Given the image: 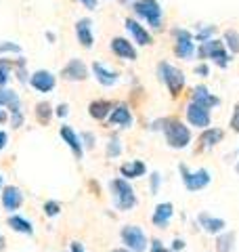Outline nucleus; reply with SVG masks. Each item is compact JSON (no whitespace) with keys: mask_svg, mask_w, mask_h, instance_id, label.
Segmentation results:
<instances>
[{"mask_svg":"<svg viewBox=\"0 0 239 252\" xmlns=\"http://www.w3.org/2000/svg\"><path fill=\"white\" fill-rule=\"evenodd\" d=\"M4 248V240H2V235H0V250Z\"/></svg>","mask_w":239,"mask_h":252,"instance_id":"obj_48","label":"nucleus"},{"mask_svg":"<svg viewBox=\"0 0 239 252\" xmlns=\"http://www.w3.org/2000/svg\"><path fill=\"white\" fill-rule=\"evenodd\" d=\"M199 219V225L204 227V231L206 233H220L222 229L227 227V223L222 219H214V217H210V215H206V212H202V215L197 217Z\"/></svg>","mask_w":239,"mask_h":252,"instance_id":"obj_21","label":"nucleus"},{"mask_svg":"<svg viewBox=\"0 0 239 252\" xmlns=\"http://www.w3.org/2000/svg\"><path fill=\"white\" fill-rule=\"evenodd\" d=\"M159 183H162V177H159V172H153L151 175V193H157Z\"/></svg>","mask_w":239,"mask_h":252,"instance_id":"obj_35","label":"nucleus"},{"mask_svg":"<svg viewBox=\"0 0 239 252\" xmlns=\"http://www.w3.org/2000/svg\"><path fill=\"white\" fill-rule=\"evenodd\" d=\"M120 154H122V145H120L118 139H111L107 143V156L109 158H118Z\"/></svg>","mask_w":239,"mask_h":252,"instance_id":"obj_33","label":"nucleus"},{"mask_svg":"<svg viewBox=\"0 0 239 252\" xmlns=\"http://www.w3.org/2000/svg\"><path fill=\"white\" fill-rule=\"evenodd\" d=\"M69 114V107L65 105V103H61V105H57V116L59 118H65Z\"/></svg>","mask_w":239,"mask_h":252,"instance_id":"obj_41","label":"nucleus"},{"mask_svg":"<svg viewBox=\"0 0 239 252\" xmlns=\"http://www.w3.org/2000/svg\"><path fill=\"white\" fill-rule=\"evenodd\" d=\"M92 74H94V78H97V80H99L103 86H114V84L120 80L118 72L109 69L107 65H103V63H99V61L92 63Z\"/></svg>","mask_w":239,"mask_h":252,"instance_id":"obj_15","label":"nucleus"},{"mask_svg":"<svg viewBox=\"0 0 239 252\" xmlns=\"http://www.w3.org/2000/svg\"><path fill=\"white\" fill-rule=\"evenodd\" d=\"M0 187H2V177H0Z\"/></svg>","mask_w":239,"mask_h":252,"instance_id":"obj_50","label":"nucleus"},{"mask_svg":"<svg viewBox=\"0 0 239 252\" xmlns=\"http://www.w3.org/2000/svg\"><path fill=\"white\" fill-rule=\"evenodd\" d=\"M61 78L67 82H82L89 78V67L84 65L82 59H71L67 65L61 69Z\"/></svg>","mask_w":239,"mask_h":252,"instance_id":"obj_9","label":"nucleus"},{"mask_svg":"<svg viewBox=\"0 0 239 252\" xmlns=\"http://www.w3.org/2000/svg\"><path fill=\"white\" fill-rule=\"evenodd\" d=\"M30 84L38 93H51L55 89V84H57V80H55V76L49 69H38V72L30 76Z\"/></svg>","mask_w":239,"mask_h":252,"instance_id":"obj_10","label":"nucleus"},{"mask_svg":"<svg viewBox=\"0 0 239 252\" xmlns=\"http://www.w3.org/2000/svg\"><path fill=\"white\" fill-rule=\"evenodd\" d=\"M233 248H235V233L233 231L218 235V240H216V250L218 252H233Z\"/></svg>","mask_w":239,"mask_h":252,"instance_id":"obj_27","label":"nucleus"},{"mask_svg":"<svg viewBox=\"0 0 239 252\" xmlns=\"http://www.w3.org/2000/svg\"><path fill=\"white\" fill-rule=\"evenodd\" d=\"M225 46L231 51V55L239 53V32L237 30H227L225 32Z\"/></svg>","mask_w":239,"mask_h":252,"instance_id":"obj_28","label":"nucleus"},{"mask_svg":"<svg viewBox=\"0 0 239 252\" xmlns=\"http://www.w3.org/2000/svg\"><path fill=\"white\" fill-rule=\"evenodd\" d=\"M180 175H182V183H185V187L189 189V191H199V189H204V187H208L210 185V172L206 170V168H199L195 172H191L185 164L180 166Z\"/></svg>","mask_w":239,"mask_h":252,"instance_id":"obj_6","label":"nucleus"},{"mask_svg":"<svg viewBox=\"0 0 239 252\" xmlns=\"http://www.w3.org/2000/svg\"><path fill=\"white\" fill-rule=\"evenodd\" d=\"M122 2H128V0H122Z\"/></svg>","mask_w":239,"mask_h":252,"instance_id":"obj_52","label":"nucleus"},{"mask_svg":"<svg viewBox=\"0 0 239 252\" xmlns=\"http://www.w3.org/2000/svg\"><path fill=\"white\" fill-rule=\"evenodd\" d=\"M82 139L86 141V145H89V147H92V143H94V137L90 135V132H84V135H82Z\"/></svg>","mask_w":239,"mask_h":252,"instance_id":"obj_43","label":"nucleus"},{"mask_svg":"<svg viewBox=\"0 0 239 252\" xmlns=\"http://www.w3.org/2000/svg\"><path fill=\"white\" fill-rule=\"evenodd\" d=\"M231 128L235 132H239V105L233 109V118H231Z\"/></svg>","mask_w":239,"mask_h":252,"instance_id":"obj_38","label":"nucleus"},{"mask_svg":"<svg viewBox=\"0 0 239 252\" xmlns=\"http://www.w3.org/2000/svg\"><path fill=\"white\" fill-rule=\"evenodd\" d=\"M120 172H122L124 179H139L147 172V166L141 160H132L128 164H122V166H120Z\"/></svg>","mask_w":239,"mask_h":252,"instance_id":"obj_23","label":"nucleus"},{"mask_svg":"<svg viewBox=\"0 0 239 252\" xmlns=\"http://www.w3.org/2000/svg\"><path fill=\"white\" fill-rule=\"evenodd\" d=\"M191 101H195V103H199V105H204V107H216V105H220V99L216 97V94H212L206 86H195L193 89V94H191Z\"/></svg>","mask_w":239,"mask_h":252,"instance_id":"obj_14","label":"nucleus"},{"mask_svg":"<svg viewBox=\"0 0 239 252\" xmlns=\"http://www.w3.org/2000/svg\"><path fill=\"white\" fill-rule=\"evenodd\" d=\"M11 124H13V128H19V126L23 124V114L21 112L11 114Z\"/></svg>","mask_w":239,"mask_h":252,"instance_id":"obj_37","label":"nucleus"},{"mask_svg":"<svg viewBox=\"0 0 239 252\" xmlns=\"http://www.w3.org/2000/svg\"><path fill=\"white\" fill-rule=\"evenodd\" d=\"M222 46H225V42H220L216 40V38H210V40H204V42H199L197 46V55H199V59H212L214 55H216Z\"/></svg>","mask_w":239,"mask_h":252,"instance_id":"obj_22","label":"nucleus"},{"mask_svg":"<svg viewBox=\"0 0 239 252\" xmlns=\"http://www.w3.org/2000/svg\"><path fill=\"white\" fill-rule=\"evenodd\" d=\"M61 139L67 143V147L74 152L76 158H82V141H80V137L74 132L71 126H61Z\"/></svg>","mask_w":239,"mask_h":252,"instance_id":"obj_19","label":"nucleus"},{"mask_svg":"<svg viewBox=\"0 0 239 252\" xmlns=\"http://www.w3.org/2000/svg\"><path fill=\"white\" fill-rule=\"evenodd\" d=\"M0 107H6L9 114L15 112H21V101H19V94L6 89V86H0Z\"/></svg>","mask_w":239,"mask_h":252,"instance_id":"obj_18","label":"nucleus"},{"mask_svg":"<svg viewBox=\"0 0 239 252\" xmlns=\"http://www.w3.org/2000/svg\"><path fill=\"white\" fill-rule=\"evenodd\" d=\"M109 122L128 128V126H132V114H130V109L126 107V105H116L114 109H111V114H109Z\"/></svg>","mask_w":239,"mask_h":252,"instance_id":"obj_20","label":"nucleus"},{"mask_svg":"<svg viewBox=\"0 0 239 252\" xmlns=\"http://www.w3.org/2000/svg\"><path fill=\"white\" fill-rule=\"evenodd\" d=\"M172 215H174L172 204H170V202H164V204H157V206H155L151 220H153V225H155V227H159V229H164V227H168Z\"/></svg>","mask_w":239,"mask_h":252,"instance_id":"obj_17","label":"nucleus"},{"mask_svg":"<svg viewBox=\"0 0 239 252\" xmlns=\"http://www.w3.org/2000/svg\"><path fill=\"white\" fill-rule=\"evenodd\" d=\"M11 67H13V63L9 59H0V86H6V82H9Z\"/></svg>","mask_w":239,"mask_h":252,"instance_id":"obj_30","label":"nucleus"},{"mask_svg":"<svg viewBox=\"0 0 239 252\" xmlns=\"http://www.w3.org/2000/svg\"><path fill=\"white\" fill-rule=\"evenodd\" d=\"M9 227L13 231H17V233H26V235H31L34 233V227H31V223L28 219H23V217H17V215H13L9 219Z\"/></svg>","mask_w":239,"mask_h":252,"instance_id":"obj_26","label":"nucleus"},{"mask_svg":"<svg viewBox=\"0 0 239 252\" xmlns=\"http://www.w3.org/2000/svg\"><path fill=\"white\" fill-rule=\"evenodd\" d=\"M132 11L137 17L145 19L153 30L162 28V6L157 0H134Z\"/></svg>","mask_w":239,"mask_h":252,"instance_id":"obj_4","label":"nucleus"},{"mask_svg":"<svg viewBox=\"0 0 239 252\" xmlns=\"http://www.w3.org/2000/svg\"><path fill=\"white\" fill-rule=\"evenodd\" d=\"M114 252H130V250H124V248H118V250H114Z\"/></svg>","mask_w":239,"mask_h":252,"instance_id":"obj_49","label":"nucleus"},{"mask_svg":"<svg viewBox=\"0 0 239 252\" xmlns=\"http://www.w3.org/2000/svg\"><path fill=\"white\" fill-rule=\"evenodd\" d=\"M2 204H4V208L9 210V212L19 210V206L23 204V193H21L15 185L4 187V189H2Z\"/></svg>","mask_w":239,"mask_h":252,"instance_id":"obj_16","label":"nucleus"},{"mask_svg":"<svg viewBox=\"0 0 239 252\" xmlns=\"http://www.w3.org/2000/svg\"><path fill=\"white\" fill-rule=\"evenodd\" d=\"M111 109H114V105H111L109 101H105V99L92 101V103L89 105V112H90V116L94 118V120H105V118L111 114Z\"/></svg>","mask_w":239,"mask_h":252,"instance_id":"obj_24","label":"nucleus"},{"mask_svg":"<svg viewBox=\"0 0 239 252\" xmlns=\"http://www.w3.org/2000/svg\"><path fill=\"white\" fill-rule=\"evenodd\" d=\"M222 137H225V132H222L220 128H204L202 137H199V143H202L204 147H214L218 145Z\"/></svg>","mask_w":239,"mask_h":252,"instance_id":"obj_25","label":"nucleus"},{"mask_svg":"<svg viewBox=\"0 0 239 252\" xmlns=\"http://www.w3.org/2000/svg\"><path fill=\"white\" fill-rule=\"evenodd\" d=\"M162 124H164L162 128H164L166 141H168V145L172 149H185L191 143V130L182 122L168 118V120H164Z\"/></svg>","mask_w":239,"mask_h":252,"instance_id":"obj_1","label":"nucleus"},{"mask_svg":"<svg viewBox=\"0 0 239 252\" xmlns=\"http://www.w3.org/2000/svg\"><path fill=\"white\" fill-rule=\"evenodd\" d=\"M237 172H239V164H237Z\"/></svg>","mask_w":239,"mask_h":252,"instance_id":"obj_51","label":"nucleus"},{"mask_svg":"<svg viewBox=\"0 0 239 252\" xmlns=\"http://www.w3.org/2000/svg\"><path fill=\"white\" fill-rule=\"evenodd\" d=\"M195 74H197V76H202V78L210 76V65H208V63H199V65L195 67Z\"/></svg>","mask_w":239,"mask_h":252,"instance_id":"obj_36","label":"nucleus"},{"mask_svg":"<svg viewBox=\"0 0 239 252\" xmlns=\"http://www.w3.org/2000/svg\"><path fill=\"white\" fill-rule=\"evenodd\" d=\"M124 23H126V30L130 32V36L134 38V42H137V44H141V46H149L151 42H153V38H151V34H149V32H147L145 28L141 26V23H139L137 19H130V17H128Z\"/></svg>","mask_w":239,"mask_h":252,"instance_id":"obj_12","label":"nucleus"},{"mask_svg":"<svg viewBox=\"0 0 239 252\" xmlns=\"http://www.w3.org/2000/svg\"><path fill=\"white\" fill-rule=\"evenodd\" d=\"M214 34H216V26H206L202 30H197L193 38L197 42H204V40H210V38H214Z\"/></svg>","mask_w":239,"mask_h":252,"instance_id":"obj_31","label":"nucleus"},{"mask_svg":"<svg viewBox=\"0 0 239 252\" xmlns=\"http://www.w3.org/2000/svg\"><path fill=\"white\" fill-rule=\"evenodd\" d=\"M157 76H159V80L168 86L172 97H179V94L182 93V89H185V74L168 61L157 63Z\"/></svg>","mask_w":239,"mask_h":252,"instance_id":"obj_2","label":"nucleus"},{"mask_svg":"<svg viewBox=\"0 0 239 252\" xmlns=\"http://www.w3.org/2000/svg\"><path fill=\"white\" fill-rule=\"evenodd\" d=\"M0 53H15V55H19L21 46L15 44V42H0Z\"/></svg>","mask_w":239,"mask_h":252,"instance_id":"obj_34","label":"nucleus"},{"mask_svg":"<svg viewBox=\"0 0 239 252\" xmlns=\"http://www.w3.org/2000/svg\"><path fill=\"white\" fill-rule=\"evenodd\" d=\"M187 120L191 126H197V128H208L210 126V109L191 101L187 105Z\"/></svg>","mask_w":239,"mask_h":252,"instance_id":"obj_8","label":"nucleus"},{"mask_svg":"<svg viewBox=\"0 0 239 252\" xmlns=\"http://www.w3.org/2000/svg\"><path fill=\"white\" fill-rule=\"evenodd\" d=\"M80 2H82L89 11H94V9H97V4H99V0H80Z\"/></svg>","mask_w":239,"mask_h":252,"instance_id":"obj_40","label":"nucleus"},{"mask_svg":"<svg viewBox=\"0 0 239 252\" xmlns=\"http://www.w3.org/2000/svg\"><path fill=\"white\" fill-rule=\"evenodd\" d=\"M182 248H185V242H182V240L177 238V240L172 242V250H182Z\"/></svg>","mask_w":239,"mask_h":252,"instance_id":"obj_42","label":"nucleus"},{"mask_svg":"<svg viewBox=\"0 0 239 252\" xmlns=\"http://www.w3.org/2000/svg\"><path fill=\"white\" fill-rule=\"evenodd\" d=\"M71 252H86V250L82 248V244H80V242H74V244H71Z\"/></svg>","mask_w":239,"mask_h":252,"instance_id":"obj_45","label":"nucleus"},{"mask_svg":"<svg viewBox=\"0 0 239 252\" xmlns=\"http://www.w3.org/2000/svg\"><path fill=\"white\" fill-rule=\"evenodd\" d=\"M122 242L126 248L132 252H145L147 250V235L143 233L141 227L137 225H126L122 229Z\"/></svg>","mask_w":239,"mask_h":252,"instance_id":"obj_7","label":"nucleus"},{"mask_svg":"<svg viewBox=\"0 0 239 252\" xmlns=\"http://www.w3.org/2000/svg\"><path fill=\"white\" fill-rule=\"evenodd\" d=\"M61 212V206H59V202H55V200H49L44 204V215L46 217H57Z\"/></svg>","mask_w":239,"mask_h":252,"instance_id":"obj_32","label":"nucleus"},{"mask_svg":"<svg viewBox=\"0 0 239 252\" xmlns=\"http://www.w3.org/2000/svg\"><path fill=\"white\" fill-rule=\"evenodd\" d=\"M111 51H114L120 59H126V61H137V49L130 44V40L118 36L111 40Z\"/></svg>","mask_w":239,"mask_h":252,"instance_id":"obj_11","label":"nucleus"},{"mask_svg":"<svg viewBox=\"0 0 239 252\" xmlns=\"http://www.w3.org/2000/svg\"><path fill=\"white\" fill-rule=\"evenodd\" d=\"M46 38H49V42H53V40H55V34H51V32H46Z\"/></svg>","mask_w":239,"mask_h":252,"instance_id":"obj_47","label":"nucleus"},{"mask_svg":"<svg viewBox=\"0 0 239 252\" xmlns=\"http://www.w3.org/2000/svg\"><path fill=\"white\" fill-rule=\"evenodd\" d=\"M6 143H9V137H6V132L0 130V149H2Z\"/></svg>","mask_w":239,"mask_h":252,"instance_id":"obj_44","label":"nucleus"},{"mask_svg":"<svg viewBox=\"0 0 239 252\" xmlns=\"http://www.w3.org/2000/svg\"><path fill=\"white\" fill-rule=\"evenodd\" d=\"M174 36V53L180 59H191L195 55V44H193V34L189 30L182 28H174L172 30Z\"/></svg>","mask_w":239,"mask_h":252,"instance_id":"obj_5","label":"nucleus"},{"mask_svg":"<svg viewBox=\"0 0 239 252\" xmlns=\"http://www.w3.org/2000/svg\"><path fill=\"white\" fill-rule=\"evenodd\" d=\"M76 36H78V42L84 46V49H90L94 44V36H92V21L90 19H80L76 23Z\"/></svg>","mask_w":239,"mask_h":252,"instance_id":"obj_13","label":"nucleus"},{"mask_svg":"<svg viewBox=\"0 0 239 252\" xmlns=\"http://www.w3.org/2000/svg\"><path fill=\"white\" fill-rule=\"evenodd\" d=\"M111 193H114V202L118 210H132L137 206V195L134 189L126 179H114L111 181Z\"/></svg>","mask_w":239,"mask_h":252,"instance_id":"obj_3","label":"nucleus"},{"mask_svg":"<svg viewBox=\"0 0 239 252\" xmlns=\"http://www.w3.org/2000/svg\"><path fill=\"white\" fill-rule=\"evenodd\" d=\"M51 116H53V107L46 103V101H42V103L36 105V118L40 120V124H49Z\"/></svg>","mask_w":239,"mask_h":252,"instance_id":"obj_29","label":"nucleus"},{"mask_svg":"<svg viewBox=\"0 0 239 252\" xmlns=\"http://www.w3.org/2000/svg\"><path fill=\"white\" fill-rule=\"evenodd\" d=\"M6 118H9L6 109H4V107H0V124H4V122H6Z\"/></svg>","mask_w":239,"mask_h":252,"instance_id":"obj_46","label":"nucleus"},{"mask_svg":"<svg viewBox=\"0 0 239 252\" xmlns=\"http://www.w3.org/2000/svg\"><path fill=\"white\" fill-rule=\"evenodd\" d=\"M151 252H172V250L164 248V244L159 240H153V242H151Z\"/></svg>","mask_w":239,"mask_h":252,"instance_id":"obj_39","label":"nucleus"}]
</instances>
